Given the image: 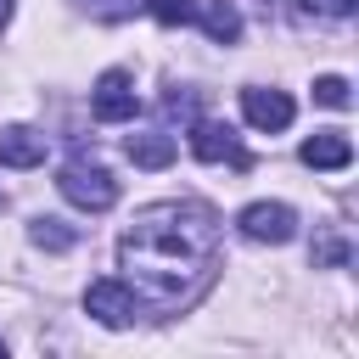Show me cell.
Masks as SVG:
<instances>
[{
	"instance_id": "cell-1",
	"label": "cell",
	"mask_w": 359,
	"mask_h": 359,
	"mask_svg": "<svg viewBox=\"0 0 359 359\" xmlns=\"http://www.w3.org/2000/svg\"><path fill=\"white\" fill-rule=\"evenodd\" d=\"M118 269L123 286L140 297V309L151 314L191 309L219 269V213L196 196L140 208L118 236Z\"/></svg>"
},
{
	"instance_id": "cell-2",
	"label": "cell",
	"mask_w": 359,
	"mask_h": 359,
	"mask_svg": "<svg viewBox=\"0 0 359 359\" xmlns=\"http://www.w3.org/2000/svg\"><path fill=\"white\" fill-rule=\"evenodd\" d=\"M56 191H62L73 208H84V213H107V208L118 202V180H112L101 163H84V157H73V163L62 168Z\"/></svg>"
},
{
	"instance_id": "cell-3",
	"label": "cell",
	"mask_w": 359,
	"mask_h": 359,
	"mask_svg": "<svg viewBox=\"0 0 359 359\" xmlns=\"http://www.w3.org/2000/svg\"><path fill=\"white\" fill-rule=\"evenodd\" d=\"M236 224H241V236L258 241V247H286V241L297 236V213H292L286 202H247Z\"/></svg>"
},
{
	"instance_id": "cell-4",
	"label": "cell",
	"mask_w": 359,
	"mask_h": 359,
	"mask_svg": "<svg viewBox=\"0 0 359 359\" xmlns=\"http://www.w3.org/2000/svg\"><path fill=\"white\" fill-rule=\"evenodd\" d=\"M90 112H95L101 123H129V118L140 112L135 79H129L123 67H107V73L95 79V90H90Z\"/></svg>"
},
{
	"instance_id": "cell-5",
	"label": "cell",
	"mask_w": 359,
	"mask_h": 359,
	"mask_svg": "<svg viewBox=\"0 0 359 359\" xmlns=\"http://www.w3.org/2000/svg\"><path fill=\"white\" fill-rule=\"evenodd\" d=\"M84 314L90 320H101V325H129V320H140L146 309H140V297L123 286V280H90V292H84Z\"/></svg>"
},
{
	"instance_id": "cell-6",
	"label": "cell",
	"mask_w": 359,
	"mask_h": 359,
	"mask_svg": "<svg viewBox=\"0 0 359 359\" xmlns=\"http://www.w3.org/2000/svg\"><path fill=\"white\" fill-rule=\"evenodd\" d=\"M191 151H196L202 163H230V168H247V151H241L236 129H230V123H213V118H196V123H191Z\"/></svg>"
},
{
	"instance_id": "cell-7",
	"label": "cell",
	"mask_w": 359,
	"mask_h": 359,
	"mask_svg": "<svg viewBox=\"0 0 359 359\" xmlns=\"http://www.w3.org/2000/svg\"><path fill=\"white\" fill-rule=\"evenodd\" d=\"M241 112H247V123L252 129H264V135H275V129H286L292 123V95L286 90H264V84H252V90H241Z\"/></svg>"
},
{
	"instance_id": "cell-8",
	"label": "cell",
	"mask_w": 359,
	"mask_h": 359,
	"mask_svg": "<svg viewBox=\"0 0 359 359\" xmlns=\"http://www.w3.org/2000/svg\"><path fill=\"white\" fill-rule=\"evenodd\" d=\"M303 168H320V174H331V168H348L353 163V140L342 135V129H320V135H309L303 140Z\"/></svg>"
},
{
	"instance_id": "cell-9",
	"label": "cell",
	"mask_w": 359,
	"mask_h": 359,
	"mask_svg": "<svg viewBox=\"0 0 359 359\" xmlns=\"http://www.w3.org/2000/svg\"><path fill=\"white\" fill-rule=\"evenodd\" d=\"M45 151H50V140H45L39 129H28V123L0 129V163H6V168H39Z\"/></svg>"
},
{
	"instance_id": "cell-10",
	"label": "cell",
	"mask_w": 359,
	"mask_h": 359,
	"mask_svg": "<svg viewBox=\"0 0 359 359\" xmlns=\"http://www.w3.org/2000/svg\"><path fill=\"white\" fill-rule=\"evenodd\" d=\"M123 151H129L135 168H168L174 163V135L168 129H140V135L123 140Z\"/></svg>"
},
{
	"instance_id": "cell-11",
	"label": "cell",
	"mask_w": 359,
	"mask_h": 359,
	"mask_svg": "<svg viewBox=\"0 0 359 359\" xmlns=\"http://www.w3.org/2000/svg\"><path fill=\"white\" fill-rule=\"evenodd\" d=\"M196 22H202V34H208L213 45H236V39H241V11H236V0H202V6H196Z\"/></svg>"
},
{
	"instance_id": "cell-12",
	"label": "cell",
	"mask_w": 359,
	"mask_h": 359,
	"mask_svg": "<svg viewBox=\"0 0 359 359\" xmlns=\"http://www.w3.org/2000/svg\"><path fill=\"white\" fill-rule=\"evenodd\" d=\"M359 0H292V17L297 22H348Z\"/></svg>"
},
{
	"instance_id": "cell-13",
	"label": "cell",
	"mask_w": 359,
	"mask_h": 359,
	"mask_svg": "<svg viewBox=\"0 0 359 359\" xmlns=\"http://www.w3.org/2000/svg\"><path fill=\"white\" fill-rule=\"evenodd\" d=\"M314 101L342 112V107H353V84H348L342 73H320V79H314Z\"/></svg>"
},
{
	"instance_id": "cell-14",
	"label": "cell",
	"mask_w": 359,
	"mask_h": 359,
	"mask_svg": "<svg viewBox=\"0 0 359 359\" xmlns=\"http://www.w3.org/2000/svg\"><path fill=\"white\" fill-rule=\"evenodd\" d=\"M163 28H185V22H196V0H140Z\"/></svg>"
},
{
	"instance_id": "cell-15",
	"label": "cell",
	"mask_w": 359,
	"mask_h": 359,
	"mask_svg": "<svg viewBox=\"0 0 359 359\" xmlns=\"http://www.w3.org/2000/svg\"><path fill=\"white\" fill-rule=\"evenodd\" d=\"M28 236H34V247H50V252H67V247L79 241L62 219H34V230H28Z\"/></svg>"
},
{
	"instance_id": "cell-16",
	"label": "cell",
	"mask_w": 359,
	"mask_h": 359,
	"mask_svg": "<svg viewBox=\"0 0 359 359\" xmlns=\"http://www.w3.org/2000/svg\"><path fill=\"white\" fill-rule=\"evenodd\" d=\"M84 6H90V17H101V22H123V17H135L140 0H84Z\"/></svg>"
},
{
	"instance_id": "cell-17",
	"label": "cell",
	"mask_w": 359,
	"mask_h": 359,
	"mask_svg": "<svg viewBox=\"0 0 359 359\" xmlns=\"http://www.w3.org/2000/svg\"><path fill=\"white\" fill-rule=\"evenodd\" d=\"M6 22H11V0H0V28H6Z\"/></svg>"
},
{
	"instance_id": "cell-18",
	"label": "cell",
	"mask_w": 359,
	"mask_h": 359,
	"mask_svg": "<svg viewBox=\"0 0 359 359\" xmlns=\"http://www.w3.org/2000/svg\"><path fill=\"white\" fill-rule=\"evenodd\" d=\"M0 353H6V337H0Z\"/></svg>"
},
{
	"instance_id": "cell-19",
	"label": "cell",
	"mask_w": 359,
	"mask_h": 359,
	"mask_svg": "<svg viewBox=\"0 0 359 359\" xmlns=\"http://www.w3.org/2000/svg\"><path fill=\"white\" fill-rule=\"evenodd\" d=\"M0 202H6V196H0Z\"/></svg>"
}]
</instances>
